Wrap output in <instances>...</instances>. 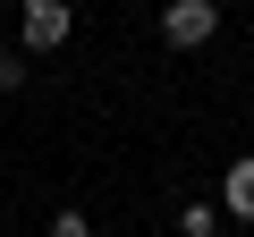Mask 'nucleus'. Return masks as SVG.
Returning <instances> with one entry per match:
<instances>
[{
	"instance_id": "nucleus-1",
	"label": "nucleus",
	"mask_w": 254,
	"mask_h": 237,
	"mask_svg": "<svg viewBox=\"0 0 254 237\" xmlns=\"http://www.w3.org/2000/svg\"><path fill=\"white\" fill-rule=\"evenodd\" d=\"M220 34V9H212V0H170V9H161V43L170 51H203Z\"/></svg>"
},
{
	"instance_id": "nucleus-2",
	"label": "nucleus",
	"mask_w": 254,
	"mask_h": 237,
	"mask_svg": "<svg viewBox=\"0 0 254 237\" xmlns=\"http://www.w3.org/2000/svg\"><path fill=\"white\" fill-rule=\"evenodd\" d=\"M68 43V0H26V51H60Z\"/></svg>"
},
{
	"instance_id": "nucleus-3",
	"label": "nucleus",
	"mask_w": 254,
	"mask_h": 237,
	"mask_svg": "<svg viewBox=\"0 0 254 237\" xmlns=\"http://www.w3.org/2000/svg\"><path fill=\"white\" fill-rule=\"evenodd\" d=\"M220 203H229L237 220H254V153H237V161H229V178H220Z\"/></svg>"
},
{
	"instance_id": "nucleus-4",
	"label": "nucleus",
	"mask_w": 254,
	"mask_h": 237,
	"mask_svg": "<svg viewBox=\"0 0 254 237\" xmlns=\"http://www.w3.org/2000/svg\"><path fill=\"white\" fill-rule=\"evenodd\" d=\"M178 237H220V212H212V203H187V212H178Z\"/></svg>"
},
{
	"instance_id": "nucleus-5",
	"label": "nucleus",
	"mask_w": 254,
	"mask_h": 237,
	"mask_svg": "<svg viewBox=\"0 0 254 237\" xmlns=\"http://www.w3.org/2000/svg\"><path fill=\"white\" fill-rule=\"evenodd\" d=\"M17 85H26V59H17V51H0V93H17Z\"/></svg>"
},
{
	"instance_id": "nucleus-6",
	"label": "nucleus",
	"mask_w": 254,
	"mask_h": 237,
	"mask_svg": "<svg viewBox=\"0 0 254 237\" xmlns=\"http://www.w3.org/2000/svg\"><path fill=\"white\" fill-rule=\"evenodd\" d=\"M51 237H93V220H85V212H60V220H51Z\"/></svg>"
}]
</instances>
